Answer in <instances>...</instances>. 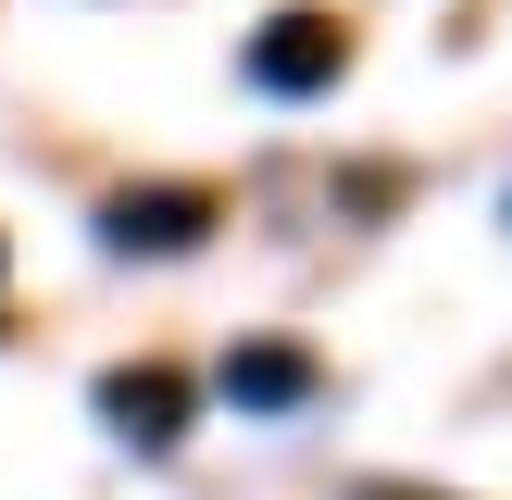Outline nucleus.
I'll use <instances>...</instances> for the list:
<instances>
[{
  "label": "nucleus",
  "instance_id": "nucleus-1",
  "mask_svg": "<svg viewBox=\"0 0 512 500\" xmlns=\"http://www.w3.org/2000/svg\"><path fill=\"white\" fill-rule=\"evenodd\" d=\"M338 63H350L338 13H275L263 38H250V88H275V100H300V88H338Z\"/></svg>",
  "mask_w": 512,
  "mask_h": 500
},
{
  "label": "nucleus",
  "instance_id": "nucleus-2",
  "mask_svg": "<svg viewBox=\"0 0 512 500\" xmlns=\"http://www.w3.org/2000/svg\"><path fill=\"white\" fill-rule=\"evenodd\" d=\"M100 413H113L138 450H175V438H188V375H163V363H125V375H100Z\"/></svg>",
  "mask_w": 512,
  "mask_h": 500
},
{
  "label": "nucleus",
  "instance_id": "nucleus-3",
  "mask_svg": "<svg viewBox=\"0 0 512 500\" xmlns=\"http://www.w3.org/2000/svg\"><path fill=\"white\" fill-rule=\"evenodd\" d=\"M200 225H213L200 188H125V200H113V250H188Z\"/></svg>",
  "mask_w": 512,
  "mask_h": 500
},
{
  "label": "nucleus",
  "instance_id": "nucleus-4",
  "mask_svg": "<svg viewBox=\"0 0 512 500\" xmlns=\"http://www.w3.org/2000/svg\"><path fill=\"white\" fill-rule=\"evenodd\" d=\"M225 400H250V413L313 400V350H238V363H225Z\"/></svg>",
  "mask_w": 512,
  "mask_h": 500
},
{
  "label": "nucleus",
  "instance_id": "nucleus-5",
  "mask_svg": "<svg viewBox=\"0 0 512 500\" xmlns=\"http://www.w3.org/2000/svg\"><path fill=\"white\" fill-rule=\"evenodd\" d=\"M350 500H438V488H388V475H375V488H350Z\"/></svg>",
  "mask_w": 512,
  "mask_h": 500
}]
</instances>
